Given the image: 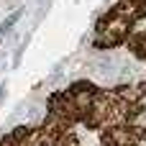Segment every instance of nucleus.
<instances>
[{"instance_id": "obj_1", "label": "nucleus", "mask_w": 146, "mask_h": 146, "mask_svg": "<svg viewBox=\"0 0 146 146\" xmlns=\"http://www.w3.org/2000/svg\"><path fill=\"white\" fill-rule=\"evenodd\" d=\"M92 98H95V90L87 85H80L77 90H74V105H77V110H90V105H92Z\"/></svg>"}, {"instance_id": "obj_2", "label": "nucleus", "mask_w": 146, "mask_h": 146, "mask_svg": "<svg viewBox=\"0 0 146 146\" xmlns=\"http://www.w3.org/2000/svg\"><path fill=\"white\" fill-rule=\"evenodd\" d=\"M126 121H128L131 128H136V131H146V108H136Z\"/></svg>"}, {"instance_id": "obj_3", "label": "nucleus", "mask_w": 146, "mask_h": 146, "mask_svg": "<svg viewBox=\"0 0 146 146\" xmlns=\"http://www.w3.org/2000/svg\"><path fill=\"white\" fill-rule=\"evenodd\" d=\"M108 136H110V141H113L115 146H128L131 144V133H128L126 128H110Z\"/></svg>"}]
</instances>
